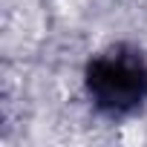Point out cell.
Masks as SVG:
<instances>
[{
  "label": "cell",
  "mask_w": 147,
  "mask_h": 147,
  "mask_svg": "<svg viewBox=\"0 0 147 147\" xmlns=\"http://www.w3.org/2000/svg\"><path fill=\"white\" fill-rule=\"evenodd\" d=\"M84 92L110 118H127L147 104V58L141 49L115 43L92 55L84 66Z\"/></svg>",
  "instance_id": "obj_1"
}]
</instances>
